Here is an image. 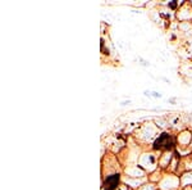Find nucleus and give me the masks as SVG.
<instances>
[{
    "label": "nucleus",
    "instance_id": "obj_1",
    "mask_svg": "<svg viewBox=\"0 0 192 190\" xmlns=\"http://www.w3.org/2000/svg\"><path fill=\"white\" fill-rule=\"evenodd\" d=\"M173 145H174V140L169 134H162L154 143V148L160 150H169L173 148Z\"/></svg>",
    "mask_w": 192,
    "mask_h": 190
},
{
    "label": "nucleus",
    "instance_id": "obj_2",
    "mask_svg": "<svg viewBox=\"0 0 192 190\" xmlns=\"http://www.w3.org/2000/svg\"><path fill=\"white\" fill-rule=\"evenodd\" d=\"M119 184V175H112V176H108L105 181V189L106 190H114Z\"/></svg>",
    "mask_w": 192,
    "mask_h": 190
},
{
    "label": "nucleus",
    "instance_id": "obj_3",
    "mask_svg": "<svg viewBox=\"0 0 192 190\" xmlns=\"http://www.w3.org/2000/svg\"><path fill=\"white\" fill-rule=\"evenodd\" d=\"M151 97H154V98H162V94H159L156 91H153L151 93Z\"/></svg>",
    "mask_w": 192,
    "mask_h": 190
}]
</instances>
